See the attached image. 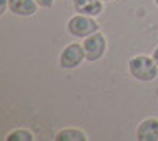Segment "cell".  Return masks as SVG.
Returning <instances> with one entry per match:
<instances>
[{"label": "cell", "mask_w": 158, "mask_h": 141, "mask_svg": "<svg viewBox=\"0 0 158 141\" xmlns=\"http://www.w3.org/2000/svg\"><path fill=\"white\" fill-rule=\"evenodd\" d=\"M101 2H111V0H101Z\"/></svg>", "instance_id": "13"}, {"label": "cell", "mask_w": 158, "mask_h": 141, "mask_svg": "<svg viewBox=\"0 0 158 141\" xmlns=\"http://www.w3.org/2000/svg\"><path fill=\"white\" fill-rule=\"evenodd\" d=\"M155 3H156V5H158V0H155Z\"/></svg>", "instance_id": "14"}, {"label": "cell", "mask_w": 158, "mask_h": 141, "mask_svg": "<svg viewBox=\"0 0 158 141\" xmlns=\"http://www.w3.org/2000/svg\"><path fill=\"white\" fill-rule=\"evenodd\" d=\"M35 2L43 8H51L52 5H54V0H35Z\"/></svg>", "instance_id": "10"}, {"label": "cell", "mask_w": 158, "mask_h": 141, "mask_svg": "<svg viewBox=\"0 0 158 141\" xmlns=\"http://www.w3.org/2000/svg\"><path fill=\"white\" fill-rule=\"evenodd\" d=\"M8 2L11 13L18 16H33L40 6L35 0H8Z\"/></svg>", "instance_id": "6"}, {"label": "cell", "mask_w": 158, "mask_h": 141, "mask_svg": "<svg viewBox=\"0 0 158 141\" xmlns=\"http://www.w3.org/2000/svg\"><path fill=\"white\" fill-rule=\"evenodd\" d=\"M128 70L135 79L138 81H152L158 75V65L153 60V57L147 56H136L128 62Z\"/></svg>", "instance_id": "1"}, {"label": "cell", "mask_w": 158, "mask_h": 141, "mask_svg": "<svg viewBox=\"0 0 158 141\" xmlns=\"http://www.w3.org/2000/svg\"><path fill=\"white\" fill-rule=\"evenodd\" d=\"M5 139L6 141H32L35 138L29 130H15V132L8 133Z\"/></svg>", "instance_id": "9"}, {"label": "cell", "mask_w": 158, "mask_h": 141, "mask_svg": "<svg viewBox=\"0 0 158 141\" xmlns=\"http://www.w3.org/2000/svg\"><path fill=\"white\" fill-rule=\"evenodd\" d=\"M152 57H153V60L156 62V65H158V46H156V49L153 51V54H152Z\"/></svg>", "instance_id": "12"}, {"label": "cell", "mask_w": 158, "mask_h": 141, "mask_svg": "<svg viewBox=\"0 0 158 141\" xmlns=\"http://www.w3.org/2000/svg\"><path fill=\"white\" fill-rule=\"evenodd\" d=\"M74 8L77 13L87 16H97L103 11L101 0H74Z\"/></svg>", "instance_id": "7"}, {"label": "cell", "mask_w": 158, "mask_h": 141, "mask_svg": "<svg viewBox=\"0 0 158 141\" xmlns=\"http://www.w3.org/2000/svg\"><path fill=\"white\" fill-rule=\"evenodd\" d=\"M57 141H84L87 139L85 133L81 130H76V129H67V130H62L56 135Z\"/></svg>", "instance_id": "8"}, {"label": "cell", "mask_w": 158, "mask_h": 141, "mask_svg": "<svg viewBox=\"0 0 158 141\" xmlns=\"http://www.w3.org/2000/svg\"><path fill=\"white\" fill-rule=\"evenodd\" d=\"M98 30V22L94 21L87 15H79V16H73L68 21V32L74 36H89L92 33H95Z\"/></svg>", "instance_id": "2"}, {"label": "cell", "mask_w": 158, "mask_h": 141, "mask_svg": "<svg viewBox=\"0 0 158 141\" xmlns=\"http://www.w3.org/2000/svg\"><path fill=\"white\" fill-rule=\"evenodd\" d=\"M84 51H85V59L89 62H95L103 57L104 51H106V40H104L103 33H92L85 36V40L82 43Z\"/></svg>", "instance_id": "3"}, {"label": "cell", "mask_w": 158, "mask_h": 141, "mask_svg": "<svg viewBox=\"0 0 158 141\" xmlns=\"http://www.w3.org/2000/svg\"><path fill=\"white\" fill-rule=\"evenodd\" d=\"M138 139L139 141H156L158 139V121L153 118L142 121L138 127Z\"/></svg>", "instance_id": "5"}, {"label": "cell", "mask_w": 158, "mask_h": 141, "mask_svg": "<svg viewBox=\"0 0 158 141\" xmlns=\"http://www.w3.org/2000/svg\"><path fill=\"white\" fill-rule=\"evenodd\" d=\"M0 3H2V8H0V15H3V13L6 11V5L10 3L8 0H0Z\"/></svg>", "instance_id": "11"}, {"label": "cell", "mask_w": 158, "mask_h": 141, "mask_svg": "<svg viewBox=\"0 0 158 141\" xmlns=\"http://www.w3.org/2000/svg\"><path fill=\"white\" fill-rule=\"evenodd\" d=\"M84 57H85L84 46L77 45V43H71V45H68L62 51V54H60V67L65 68V70L76 68V67L81 65V62L84 60Z\"/></svg>", "instance_id": "4"}]
</instances>
